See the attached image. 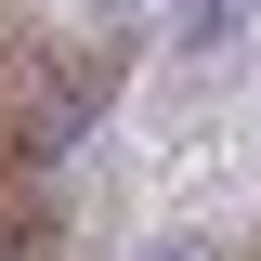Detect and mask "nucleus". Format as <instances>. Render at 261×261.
<instances>
[{
  "label": "nucleus",
  "mask_w": 261,
  "mask_h": 261,
  "mask_svg": "<svg viewBox=\"0 0 261 261\" xmlns=\"http://www.w3.org/2000/svg\"><path fill=\"white\" fill-rule=\"evenodd\" d=\"M248 13H261V0H170V27H157V39H170V53L196 65V53H222V39L248 27Z\"/></svg>",
  "instance_id": "f257e3e1"
},
{
  "label": "nucleus",
  "mask_w": 261,
  "mask_h": 261,
  "mask_svg": "<svg viewBox=\"0 0 261 261\" xmlns=\"http://www.w3.org/2000/svg\"><path fill=\"white\" fill-rule=\"evenodd\" d=\"M130 261H235V248H222V235H144Z\"/></svg>",
  "instance_id": "f03ea898"
},
{
  "label": "nucleus",
  "mask_w": 261,
  "mask_h": 261,
  "mask_svg": "<svg viewBox=\"0 0 261 261\" xmlns=\"http://www.w3.org/2000/svg\"><path fill=\"white\" fill-rule=\"evenodd\" d=\"M92 13H105V27H118V13H144V0H92Z\"/></svg>",
  "instance_id": "7ed1b4c3"
}]
</instances>
